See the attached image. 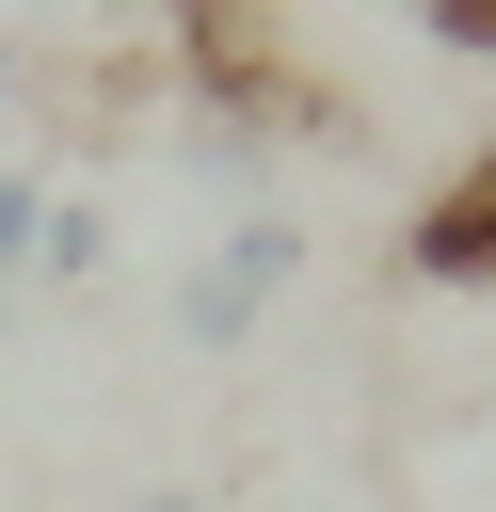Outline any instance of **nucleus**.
I'll list each match as a JSON object with an SVG mask.
<instances>
[{"label":"nucleus","mask_w":496,"mask_h":512,"mask_svg":"<svg viewBox=\"0 0 496 512\" xmlns=\"http://www.w3.org/2000/svg\"><path fill=\"white\" fill-rule=\"evenodd\" d=\"M160 80H176V112H192L208 144H240V160H272V144L352 160V144H368V112L288 48L272 0H160Z\"/></svg>","instance_id":"f257e3e1"},{"label":"nucleus","mask_w":496,"mask_h":512,"mask_svg":"<svg viewBox=\"0 0 496 512\" xmlns=\"http://www.w3.org/2000/svg\"><path fill=\"white\" fill-rule=\"evenodd\" d=\"M288 272H304V224H288V208H240V224L176 272V304H160V320H176L192 352H240V336L288 304Z\"/></svg>","instance_id":"f03ea898"},{"label":"nucleus","mask_w":496,"mask_h":512,"mask_svg":"<svg viewBox=\"0 0 496 512\" xmlns=\"http://www.w3.org/2000/svg\"><path fill=\"white\" fill-rule=\"evenodd\" d=\"M400 272H416V288H496V128L464 144V176H448V192H416Z\"/></svg>","instance_id":"7ed1b4c3"},{"label":"nucleus","mask_w":496,"mask_h":512,"mask_svg":"<svg viewBox=\"0 0 496 512\" xmlns=\"http://www.w3.org/2000/svg\"><path fill=\"white\" fill-rule=\"evenodd\" d=\"M16 272L96 288V272H112V208H96V192H48V224H32V256H16Z\"/></svg>","instance_id":"20e7f679"},{"label":"nucleus","mask_w":496,"mask_h":512,"mask_svg":"<svg viewBox=\"0 0 496 512\" xmlns=\"http://www.w3.org/2000/svg\"><path fill=\"white\" fill-rule=\"evenodd\" d=\"M32 224H48V176L0 160V288H16V256H32Z\"/></svg>","instance_id":"39448f33"},{"label":"nucleus","mask_w":496,"mask_h":512,"mask_svg":"<svg viewBox=\"0 0 496 512\" xmlns=\"http://www.w3.org/2000/svg\"><path fill=\"white\" fill-rule=\"evenodd\" d=\"M416 32H432V48H464V64H496V0H416Z\"/></svg>","instance_id":"423d86ee"},{"label":"nucleus","mask_w":496,"mask_h":512,"mask_svg":"<svg viewBox=\"0 0 496 512\" xmlns=\"http://www.w3.org/2000/svg\"><path fill=\"white\" fill-rule=\"evenodd\" d=\"M32 32H128V0H16Z\"/></svg>","instance_id":"0eeeda50"},{"label":"nucleus","mask_w":496,"mask_h":512,"mask_svg":"<svg viewBox=\"0 0 496 512\" xmlns=\"http://www.w3.org/2000/svg\"><path fill=\"white\" fill-rule=\"evenodd\" d=\"M128 512H208V496H128Z\"/></svg>","instance_id":"6e6552de"},{"label":"nucleus","mask_w":496,"mask_h":512,"mask_svg":"<svg viewBox=\"0 0 496 512\" xmlns=\"http://www.w3.org/2000/svg\"><path fill=\"white\" fill-rule=\"evenodd\" d=\"M0 112H16V32H0Z\"/></svg>","instance_id":"1a4fd4ad"}]
</instances>
